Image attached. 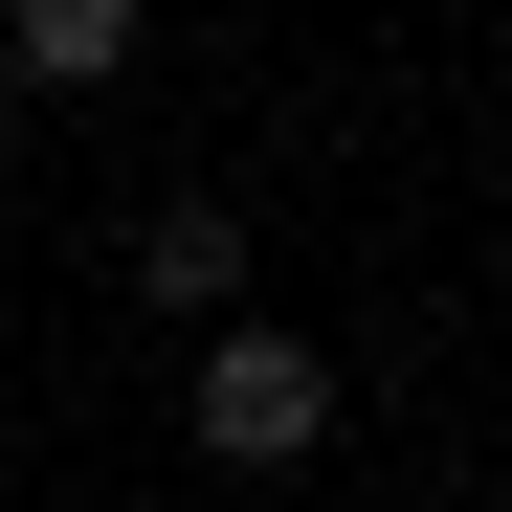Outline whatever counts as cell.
I'll list each match as a JSON object with an SVG mask.
<instances>
[{
	"mask_svg": "<svg viewBox=\"0 0 512 512\" xmlns=\"http://www.w3.org/2000/svg\"><path fill=\"white\" fill-rule=\"evenodd\" d=\"M0 134H23V67H0Z\"/></svg>",
	"mask_w": 512,
	"mask_h": 512,
	"instance_id": "277c9868",
	"label": "cell"
},
{
	"mask_svg": "<svg viewBox=\"0 0 512 512\" xmlns=\"http://www.w3.org/2000/svg\"><path fill=\"white\" fill-rule=\"evenodd\" d=\"M312 446H334V357L268 334V312H223L201 334V468H312Z\"/></svg>",
	"mask_w": 512,
	"mask_h": 512,
	"instance_id": "6da1fadb",
	"label": "cell"
},
{
	"mask_svg": "<svg viewBox=\"0 0 512 512\" xmlns=\"http://www.w3.org/2000/svg\"><path fill=\"white\" fill-rule=\"evenodd\" d=\"M134 290H156V312H201V334H223V312H245V223H223V201L179 179V201H156V223H134Z\"/></svg>",
	"mask_w": 512,
	"mask_h": 512,
	"instance_id": "7a4b0ae2",
	"label": "cell"
},
{
	"mask_svg": "<svg viewBox=\"0 0 512 512\" xmlns=\"http://www.w3.org/2000/svg\"><path fill=\"white\" fill-rule=\"evenodd\" d=\"M0 67H23V90H112V67H134V0H0Z\"/></svg>",
	"mask_w": 512,
	"mask_h": 512,
	"instance_id": "3957f363",
	"label": "cell"
}]
</instances>
